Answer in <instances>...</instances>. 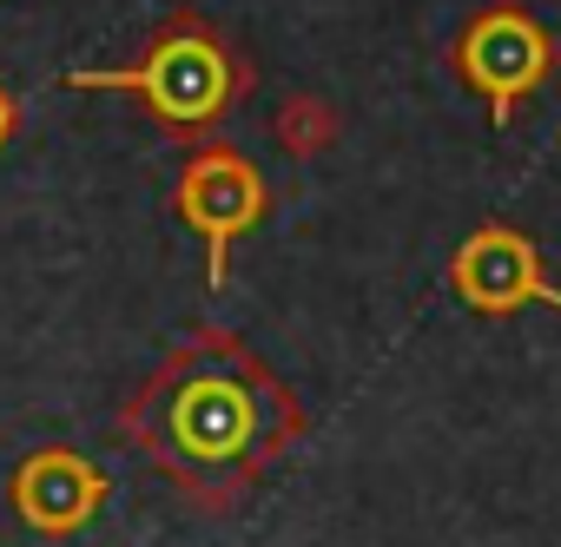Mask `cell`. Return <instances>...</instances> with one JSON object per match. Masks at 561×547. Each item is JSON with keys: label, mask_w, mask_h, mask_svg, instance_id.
Wrapping results in <instances>:
<instances>
[{"label": "cell", "mask_w": 561, "mask_h": 547, "mask_svg": "<svg viewBox=\"0 0 561 547\" xmlns=\"http://www.w3.org/2000/svg\"><path fill=\"white\" fill-rule=\"evenodd\" d=\"M172 211L205 244V284L225 291L231 251L277 211V191H271V178L257 172L251 152H238L231 139H205V146L185 152V165L172 178Z\"/></svg>", "instance_id": "277c9868"}, {"label": "cell", "mask_w": 561, "mask_h": 547, "mask_svg": "<svg viewBox=\"0 0 561 547\" xmlns=\"http://www.w3.org/2000/svg\"><path fill=\"white\" fill-rule=\"evenodd\" d=\"M443 67L489 106L495 126H508L522 100L554 86L561 40L535 21V8H522V0H489V8H476L456 27V40L443 47Z\"/></svg>", "instance_id": "3957f363"}, {"label": "cell", "mask_w": 561, "mask_h": 547, "mask_svg": "<svg viewBox=\"0 0 561 547\" xmlns=\"http://www.w3.org/2000/svg\"><path fill=\"white\" fill-rule=\"evenodd\" d=\"M73 93H133L146 106V119L179 139V146H205L218 139V126L251 100L257 67L251 54L218 34L198 8H165L152 40L126 60V67H73L67 73Z\"/></svg>", "instance_id": "7a4b0ae2"}, {"label": "cell", "mask_w": 561, "mask_h": 547, "mask_svg": "<svg viewBox=\"0 0 561 547\" xmlns=\"http://www.w3.org/2000/svg\"><path fill=\"white\" fill-rule=\"evenodd\" d=\"M21 119H27V106H21V93L0 80V152H8L14 139H21Z\"/></svg>", "instance_id": "ba28073f"}, {"label": "cell", "mask_w": 561, "mask_h": 547, "mask_svg": "<svg viewBox=\"0 0 561 547\" xmlns=\"http://www.w3.org/2000/svg\"><path fill=\"white\" fill-rule=\"evenodd\" d=\"M106 494H113L106 468H93V462H87L80 449H67V442H41L34 455H21V468H14V481H8V501H14L21 527H34V534H47V540L80 534V527L106 508Z\"/></svg>", "instance_id": "8992f818"}, {"label": "cell", "mask_w": 561, "mask_h": 547, "mask_svg": "<svg viewBox=\"0 0 561 547\" xmlns=\"http://www.w3.org/2000/svg\"><path fill=\"white\" fill-rule=\"evenodd\" d=\"M113 429L179 488L185 508L238 514L251 488L311 435V416L238 330L192 324L113 409Z\"/></svg>", "instance_id": "6da1fadb"}, {"label": "cell", "mask_w": 561, "mask_h": 547, "mask_svg": "<svg viewBox=\"0 0 561 547\" xmlns=\"http://www.w3.org/2000/svg\"><path fill=\"white\" fill-rule=\"evenodd\" d=\"M449 291L476 311V317H489V324H508L515 311H528V304H548V311H561V284L548 278V257H541V244L522 231V224H508V218H489V224H476L456 251H449Z\"/></svg>", "instance_id": "5b68a950"}, {"label": "cell", "mask_w": 561, "mask_h": 547, "mask_svg": "<svg viewBox=\"0 0 561 547\" xmlns=\"http://www.w3.org/2000/svg\"><path fill=\"white\" fill-rule=\"evenodd\" d=\"M271 139L285 146L291 159H324L344 139V113L324 93H291V100H277V113H271Z\"/></svg>", "instance_id": "52a82bcc"}]
</instances>
